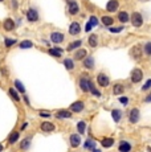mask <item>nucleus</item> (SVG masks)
Here are the masks:
<instances>
[{
  "mask_svg": "<svg viewBox=\"0 0 151 152\" xmlns=\"http://www.w3.org/2000/svg\"><path fill=\"white\" fill-rule=\"evenodd\" d=\"M72 116V113H69L66 110H60L57 113V118H70Z\"/></svg>",
  "mask_w": 151,
  "mask_h": 152,
  "instance_id": "obj_26",
  "label": "nucleus"
},
{
  "mask_svg": "<svg viewBox=\"0 0 151 152\" xmlns=\"http://www.w3.org/2000/svg\"><path fill=\"white\" fill-rule=\"evenodd\" d=\"M89 90H90V93H93L94 95H97V97H101V93L98 91L94 86H93V83L90 82V81H89Z\"/></svg>",
  "mask_w": 151,
  "mask_h": 152,
  "instance_id": "obj_33",
  "label": "nucleus"
},
{
  "mask_svg": "<svg viewBox=\"0 0 151 152\" xmlns=\"http://www.w3.org/2000/svg\"><path fill=\"white\" fill-rule=\"evenodd\" d=\"M129 119L131 123H137L139 120V110L138 108H133L130 111V115H129Z\"/></svg>",
  "mask_w": 151,
  "mask_h": 152,
  "instance_id": "obj_9",
  "label": "nucleus"
},
{
  "mask_svg": "<svg viewBox=\"0 0 151 152\" xmlns=\"http://www.w3.org/2000/svg\"><path fill=\"white\" fill-rule=\"evenodd\" d=\"M90 23H91V25H93V27H96V25L98 24V21H97V17L91 16V17H90Z\"/></svg>",
  "mask_w": 151,
  "mask_h": 152,
  "instance_id": "obj_41",
  "label": "nucleus"
},
{
  "mask_svg": "<svg viewBox=\"0 0 151 152\" xmlns=\"http://www.w3.org/2000/svg\"><path fill=\"white\" fill-rule=\"evenodd\" d=\"M29 144H31V139H24L21 142V144H20V147H21V149H27L28 147H29Z\"/></svg>",
  "mask_w": 151,
  "mask_h": 152,
  "instance_id": "obj_34",
  "label": "nucleus"
},
{
  "mask_svg": "<svg viewBox=\"0 0 151 152\" xmlns=\"http://www.w3.org/2000/svg\"><path fill=\"white\" fill-rule=\"evenodd\" d=\"M151 87V79H147V82L143 85V87H142V90H148Z\"/></svg>",
  "mask_w": 151,
  "mask_h": 152,
  "instance_id": "obj_40",
  "label": "nucleus"
},
{
  "mask_svg": "<svg viewBox=\"0 0 151 152\" xmlns=\"http://www.w3.org/2000/svg\"><path fill=\"white\" fill-rule=\"evenodd\" d=\"M119 102H121L122 104H127V102H129V99H127L126 97H122V98H119Z\"/></svg>",
  "mask_w": 151,
  "mask_h": 152,
  "instance_id": "obj_42",
  "label": "nucleus"
},
{
  "mask_svg": "<svg viewBox=\"0 0 151 152\" xmlns=\"http://www.w3.org/2000/svg\"><path fill=\"white\" fill-rule=\"evenodd\" d=\"M84 65H85V68H88V69H93V66H94V58H93V57L85 58V60H84Z\"/></svg>",
  "mask_w": 151,
  "mask_h": 152,
  "instance_id": "obj_18",
  "label": "nucleus"
},
{
  "mask_svg": "<svg viewBox=\"0 0 151 152\" xmlns=\"http://www.w3.org/2000/svg\"><path fill=\"white\" fill-rule=\"evenodd\" d=\"M131 23H133V25L134 27H142V24H143V17H142V15L139 13V12H134L131 15Z\"/></svg>",
  "mask_w": 151,
  "mask_h": 152,
  "instance_id": "obj_2",
  "label": "nucleus"
},
{
  "mask_svg": "<svg viewBox=\"0 0 151 152\" xmlns=\"http://www.w3.org/2000/svg\"><path fill=\"white\" fill-rule=\"evenodd\" d=\"M144 53L147 56H151V42H147L144 45Z\"/></svg>",
  "mask_w": 151,
  "mask_h": 152,
  "instance_id": "obj_38",
  "label": "nucleus"
},
{
  "mask_svg": "<svg viewBox=\"0 0 151 152\" xmlns=\"http://www.w3.org/2000/svg\"><path fill=\"white\" fill-rule=\"evenodd\" d=\"M64 40V34L62 33H59V32H54L50 34V41L54 42V44H60Z\"/></svg>",
  "mask_w": 151,
  "mask_h": 152,
  "instance_id": "obj_8",
  "label": "nucleus"
},
{
  "mask_svg": "<svg viewBox=\"0 0 151 152\" xmlns=\"http://www.w3.org/2000/svg\"><path fill=\"white\" fill-rule=\"evenodd\" d=\"M119 7V3L117 2V0H110V2L106 4V9L109 11V12H115V11L118 9Z\"/></svg>",
  "mask_w": 151,
  "mask_h": 152,
  "instance_id": "obj_7",
  "label": "nucleus"
},
{
  "mask_svg": "<svg viewBox=\"0 0 151 152\" xmlns=\"http://www.w3.org/2000/svg\"><path fill=\"white\" fill-rule=\"evenodd\" d=\"M114 23V19L110 16H102V24L106 25V27H110Z\"/></svg>",
  "mask_w": 151,
  "mask_h": 152,
  "instance_id": "obj_23",
  "label": "nucleus"
},
{
  "mask_svg": "<svg viewBox=\"0 0 151 152\" xmlns=\"http://www.w3.org/2000/svg\"><path fill=\"white\" fill-rule=\"evenodd\" d=\"M80 87L82 89V91H88L89 90V81L86 78H81L80 81Z\"/></svg>",
  "mask_w": 151,
  "mask_h": 152,
  "instance_id": "obj_19",
  "label": "nucleus"
},
{
  "mask_svg": "<svg viewBox=\"0 0 151 152\" xmlns=\"http://www.w3.org/2000/svg\"><path fill=\"white\" fill-rule=\"evenodd\" d=\"M19 135H20V134L17 132V131L12 132V135H11V138H9V143H11V144H13V143L16 142V140L19 139Z\"/></svg>",
  "mask_w": 151,
  "mask_h": 152,
  "instance_id": "obj_35",
  "label": "nucleus"
},
{
  "mask_svg": "<svg viewBox=\"0 0 151 152\" xmlns=\"http://www.w3.org/2000/svg\"><path fill=\"white\" fill-rule=\"evenodd\" d=\"M64 65H65V68L68 70H73L74 69V62L72 61V58H65V60H64Z\"/></svg>",
  "mask_w": 151,
  "mask_h": 152,
  "instance_id": "obj_25",
  "label": "nucleus"
},
{
  "mask_svg": "<svg viewBox=\"0 0 151 152\" xmlns=\"http://www.w3.org/2000/svg\"><path fill=\"white\" fill-rule=\"evenodd\" d=\"M101 144H102L105 148H109V147H111V145L114 144V140H113L111 138H105V139H102Z\"/></svg>",
  "mask_w": 151,
  "mask_h": 152,
  "instance_id": "obj_20",
  "label": "nucleus"
},
{
  "mask_svg": "<svg viewBox=\"0 0 151 152\" xmlns=\"http://www.w3.org/2000/svg\"><path fill=\"white\" fill-rule=\"evenodd\" d=\"M143 78V73H142V70L141 69H134L131 72V82L133 83H138V82H141Z\"/></svg>",
  "mask_w": 151,
  "mask_h": 152,
  "instance_id": "obj_1",
  "label": "nucleus"
},
{
  "mask_svg": "<svg viewBox=\"0 0 151 152\" xmlns=\"http://www.w3.org/2000/svg\"><path fill=\"white\" fill-rule=\"evenodd\" d=\"M15 87H16V89L19 90L20 93H23V94H24V93H25V87L23 86V83L20 82L19 79H16V81H15Z\"/></svg>",
  "mask_w": 151,
  "mask_h": 152,
  "instance_id": "obj_30",
  "label": "nucleus"
},
{
  "mask_svg": "<svg viewBox=\"0 0 151 152\" xmlns=\"http://www.w3.org/2000/svg\"><path fill=\"white\" fill-rule=\"evenodd\" d=\"M13 28H15V23L12 19L4 20V29L5 31H13Z\"/></svg>",
  "mask_w": 151,
  "mask_h": 152,
  "instance_id": "obj_14",
  "label": "nucleus"
},
{
  "mask_svg": "<svg viewBox=\"0 0 151 152\" xmlns=\"http://www.w3.org/2000/svg\"><path fill=\"white\" fill-rule=\"evenodd\" d=\"M130 56L134 58V60H141L142 58V48L139 45H135V46H133L131 50H130Z\"/></svg>",
  "mask_w": 151,
  "mask_h": 152,
  "instance_id": "obj_3",
  "label": "nucleus"
},
{
  "mask_svg": "<svg viewBox=\"0 0 151 152\" xmlns=\"http://www.w3.org/2000/svg\"><path fill=\"white\" fill-rule=\"evenodd\" d=\"M0 2H3V0H0Z\"/></svg>",
  "mask_w": 151,
  "mask_h": 152,
  "instance_id": "obj_48",
  "label": "nucleus"
},
{
  "mask_svg": "<svg viewBox=\"0 0 151 152\" xmlns=\"http://www.w3.org/2000/svg\"><path fill=\"white\" fill-rule=\"evenodd\" d=\"M91 27H93V25H91V23L89 21L88 24H86V27H85V31H86V32H90V31H91Z\"/></svg>",
  "mask_w": 151,
  "mask_h": 152,
  "instance_id": "obj_43",
  "label": "nucleus"
},
{
  "mask_svg": "<svg viewBox=\"0 0 151 152\" xmlns=\"http://www.w3.org/2000/svg\"><path fill=\"white\" fill-rule=\"evenodd\" d=\"M123 91H125V86H123V85H121V83L114 85V87H113V93H114L115 95H119V94H122Z\"/></svg>",
  "mask_w": 151,
  "mask_h": 152,
  "instance_id": "obj_16",
  "label": "nucleus"
},
{
  "mask_svg": "<svg viewBox=\"0 0 151 152\" xmlns=\"http://www.w3.org/2000/svg\"><path fill=\"white\" fill-rule=\"evenodd\" d=\"M97 38H98L97 34H91V36L89 37V45L93 46V48H96L97 44H98V40H97Z\"/></svg>",
  "mask_w": 151,
  "mask_h": 152,
  "instance_id": "obj_27",
  "label": "nucleus"
},
{
  "mask_svg": "<svg viewBox=\"0 0 151 152\" xmlns=\"http://www.w3.org/2000/svg\"><path fill=\"white\" fill-rule=\"evenodd\" d=\"M82 108H84V102H81V101L74 102L70 106V110L74 111V113H80V111H82Z\"/></svg>",
  "mask_w": 151,
  "mask_h": 152,
  "instance_id": "obj_10",
  "label": "nucleus"
},
{
  "mask_svg": "<svg viewBox=\"0 0 151 152\" xmlns=\"http://www.w3.org/2000/svg\"><path fill=\"white\" fill-rule=\"evenodd\" d=\"M70 144H72V147L73 148H77L78 145L81 144V138H80V135H72L70 136Z\"/></svg>",
  "mask_w": 151,
  "mask_h": 152,
  "instance_id": "obj_11",
  "label": "nucleus"
},
{
  "mask_svg": "<svg viewBox=\"0 0 151 152\" xmlns=\"http://www.w3.org/2000/svg\"><path fill=\"white\" fill-rule=\"evenodd\" d=\"M9 94H11V97H12V98L15 99V101H17V102L20 101V97H19V94H17L16 89H13V87H11V89H9Z\"/></svg>",
  "mask_w": 151,
  "mask_h": 152,
  "instance_id": "obj_32",
  "label": "nucleus"
},
{
  "mask_svg": "<svg viewBox=\"0 0 151 152\" xmlns=\"http://www.w3.org/2000/svg\"><path fill=\"white\" fill-rule=\"evenodd\" d=\"M81 44H82V41H81V40H77V41H74V42H70L68 45V48H66V50H73V49H76V48H80L81 46Z\"/></svg>",
  "mask_w": 151,
  "mask_h": 152,
  "instance_id": "obj_22",
  "label": "nucleus"
},
{
  "mask_svg": "<svg viewBox=\"0 0 151 152\" xmlns=\"http://www.w3.org/2000/svg\"><path fill=\"white\" fill-rule=\"evenodd\" d=\"M2 151H3V145H2V144H0V152H2Z\"/></svg>",
  "mask_w": 151,
  "mask_h": 152,
  "instance_id": "obj_47",
  "label": "nucleus"
},
{
  "mask_svg": "<svg viewBox=\"0 0 151 152\" xmlns=\"http://www.w3.org/2000/svg\"><path fill=\"white\" fill-rule=\"evenodd\" d=\"M109 31L111 33H119L123 31V27H117V28H109Z\"/></svg>",
  "mask_w": 151,
  "mask_h": 152,
  "instance_id": "obj_39",
  "label": "nucleus"
},
{
  "mask_svg": "<svg viewBox=\"0 0 151 152\" xmlns=\"http://www.w3.org/2000/svg\"><path fill=\"white\" fill-rule=\"evenodd\" d=\"M111 115H113V119L115 122H119L121 120V116H122V113H121L119 110H113L111 111Z\"/></svg>",
  "mask_w": 151,
  "mask_h": 152,
  "instance_id": "obj_28",
  "label": "nucleus"
},
{
  "mask_svg": "<svg viewBox=\"0 0 151 152\" xmlns=\"http://www.w3.org/2000/svg\"><path fill=\"white\" fill-rule=\"evenodd\" d=\"M41 130L44 132H50L54 130V124L53 123H49V122H44V123L41 124Z\"/></svg>",
  "mask_w": 151,
  "mask_h": 152,
  "instance_id": "obj_13",
  "label": "nucleus"
},
{
  "mask_svg": "<svg viewBox=\"0 0 151 152\" xmlns=\"http://www.w3.org/2000/svg\"><path fill=\"white\" fill-rule=\"evenodd\" d=\"M81 32V27L77 21H74L70 24V27H69V33L72 34V36H76V34H78Z\"/></svg>",
  "mask_w": 151,
  "mask_h": 152,
  "instance_id": "obj_6",
  "label": "nucleus"
},
{
  "mask_svg": "<svg viewBox=\"0 0 151 152\" xmlns=\"http://www.w3.org/2000/svg\"><path fill=\"white\" fill-rule=\"evenodd\" d=\"M49 54L50 56H54V57H61L62 49H60V48H50L49 49Z\"/></svg>",
  "mask_w": 151,
  "mask_h": 152,
  "instance_id": "obj_21",
  "label": "nucleus"
},
{
  "mask_svg": "<svg viewBox=\"0 0 151 152\" xmlns=\"http://www.w3.org/2000/svg\"><path fill=\"white\" fill-rule=\"evenodd\" d=\"M32 46H33V44L31 41H28V40L20 42V49H29V48H32Z\"/></svg>",
  "mask_w": 151,
  "mask_h": 152,
  "instance_id": "obj_29",
  "label": "nucleus"
},
{
  "mask_svg": "<svg viewBox=\"0 0 151 152\" xmlns=\"http://www.w3.org/2000/svg\"><path fill=\"white\" fill-rule=\"evenodd\" d=\"M40 115L44 116V118H48V116H50V114H49V113H46V111H41V113H40Z\"/></svg>",
  "mask_w": 151,
  "mask_h": 152,
  "instance_id": "obj_44",
  "label": "nucleus"
},
{
  "mask_svg": "<svg viewBox=\"0 0 151 152\" xmlns=\"http://www.w3.org/2000/svg\"><path fill=\"white\" fill-rule=\"evenodd\" d=\"M86 54H88V53H86V50L80 48L77 52H76V54H74V60H84V58L86 57Z\"/></svg>",
  "mask_w": 151,
  "mask_h": 152,
  "instance_id": "obj_15",
  "label": "nucleus"
},
{
  "mask_svg": "<svg viewBox=\"0 0 151 152\" xmlns=\"http://www.w3.org/2000/svg\"><path fill=\"white\" fill-rule=\"evenodd\" d=\"M94 140H91V139H88L86 140V144H85V147L86 148H90V149H94Z\"/></svg>",
  "mask_w": 151,
  "mask_h": 152,
  "instance_id": "obj_36",
  "label": "nucleus"
},
{
  "mask_svg": "<svg viewBox=\"0 0 151 152\" xmlns=\"http://www.w3.org/2000/svg\"><path fill=\"white\" fill-rule=\"evenodd\" d=\"M69 12H70L72 15H76L78 12V4L76 2H72L70 4H69Z\"/></svg>",
  "mask_w": 151,
  "mask_h": 152,
  "instance_id": "obj_24",
  "label": "nucleus"
},
{
  "mask_svg": "<svg viewBox=\"0 0 151 152\" xmlns=\"http://www.w3.org/2000/svg\"><path fill=\"white\" fill-rule=\"evenodd\" d=\"M93 152H101V151H100V149H96V148H94V149H93Z\"/></svg>",
  "mask_w": 151,
  "mask_h": 152,
  "instance_id": "obj_46",
  "label": "nucleus"
},
{
  "mask_svg": "<svg viewBox=\"0 0 151 152\" xmlns=\"http://www.w3.org/2000/svg\"><path fill=\"white\" fill-rule=\"evenodd\" d=\"M77 130H78V132L80 134H84L85 132V130H86V123L85 122H78V124H77Z\"/></svg>",
  "mask_w": 151,
  "mask_h": 152,
  "instance_id": "obj_31",
  "label": "nucleus"
},
{
  "mask_svg": "<svg viewBox=\"0 0 151 152\" xmlns=\"http://www.w3.org/2000/svg\"><path fill=\"white\" fill-rule=\"evenodd\" d=\"M4 44H5V46H12L13 44H16V40L15 38H5V41H4Z\"/></svg>",
  "mask_w": 151,
  "mask_h": 152,
  "instance_id": "obj_37",
  "label": "nucleus"
},
{
  "mask_svg": "<svg viewBox=\"0 0 151 152\" xmlns=\"http://www.w3.org/2000/svg\"><path fill=\"white\" fill-rule=\"evenodd\" d=\"M97 81H98V85L102 86V87H107V86H109V83H110L109 77H107V75H105L103 73H100V74H98Z\"/></svg>",
  "mask_w": 151,
  "mask_h": 152,
  "instance_id": "obj_4",
  "label": "nucleus"
},
{
  "mask_svg": "<svg viewBox=\"0 0 151 152\" xmlns=\"http://www.w3.org/2000/svg\"><path fill=\"white\" fill-rule=\"evenodd\" d=\"M118 149H119V152H130L131 151V144L127 143V142H121Z\"/></svg>",
  "mask_w": 151,
  "mask_h": 152,
  "instance_id": "obj_12",
  "label": "nucleus"
},
{
  "mask_svg": "<svg viewBox=\"0 0 151 152\" xmlns=\"http://www.w3.org/2000/svg\"><path fill=\"white\" fill-rule=\"evenodd\" d=\"M27 19L28 21H37L39 20V13H37V11L36 9H28V12H27Z\"/></svg>",
  "mask_w": 151,
  "mask_h": 152,
  "instance_id": "obj_5",
  "label": "nucleus"
},
{
  "mask_svg": "<svg viewBox=\"0 0 151 152\" xmlns=\"http://www.w3.org/2000/svg\"><path fill=\"white\" fill-rule=\"evenodd\" d=\"M118 20H119L121 23H127V21L130 20V16L127 15V12L122 11V12H119V13H118Z\"/></svg>",
  "mask_w": 151,
  "mask_h": 152,
  "instance_id": "obj_17",
  "label": "nucleus"
},
{
  "mask_svg": "<svg viewBox=\"0 0 151 152\" xmlns=\"http://www.w3.org/2000/svg\"><path fill=\"white\" fill-rule=\"evenodd\" d=\"M144 102H147V103H150V102H151V93H150V94L146 97V99H144Z\"/></svg>",
  "mask_w": 151,
  "mask_h": 152,
  "instance_id": "obj_45",
  "label": "nucleus"
}]
</instances>
